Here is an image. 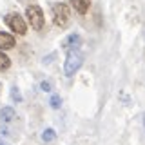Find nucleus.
Returning a JSON list of instances; mask_svg holds the SVG:
<instances>
[{"mask_svg": "<svg viewBox=\"0 0 145 145\" xmlns=\"http://www.w3.org/2000/svg\"><path fill=\"white\" fill-rule=\"evenodd\" d=\"M6 24L11 27V31H15L18 35H25L27 33V25H25L24 18L18 15V13H9L6 16Z\"/></svg>", "mask_w": 145, "mask_h": 145, "instance_id": "obj_4", "label": "nucleus"}, {"mask_svg": "<svg viewBox=\"0 0 145 145\" xmlns=\"http://www.w3.org/2000/svg\"><path fill=\"white\" fill-rule=\"evenodd\" d=\"M13 118H15V109L13 107H4L0 111V121L9 123V121H13Z\"/></svg>", "mask_w": 145, "mask_h": 145, "instance_id": "obj_8", "label": "nucleus"}, {"mask_svg": "<svg viewBox=\"0 0 145 145\" xmlns=\"http://www.w3.org/2000/svg\"><path fill=\"white\" fill-rule=\"evenodd\" d=\"M40 89H42L44 91V93H51V91H53V84H51V82H42V84H40Z\"/></svg>", "mask_w": 145, "mask_h": 145, "instance_id": "obj_12", "label": "nucleus"}, {"mask_svg": "<svg viewBox=\"0 0 145 145\" xmlns=\"http://www.w3.org/2000/svg\"><path fill=\"white\" fill-rule=\"evenodd\" d=\"M25 16H27V20H29L33 29H36V31L44 29V13L36 4H31V6L25 7Z\"/></svg>", "mask_w": 145, "mask_h": 145, "instance_id": "obj_2", "label": "nucleus"}, {"mask_svg": "<svg viewBox=\"0 0 145 145\" xmlns=\"http://www.w3.org/2000/svg\"><path fill=\"white\" fill-rule=\"evenodd\" d=\"M11 47H15V36L0 31V49L4 51V49H11Z\"/></svg>", "mask_w": 145, "mask_h": 145, "instance_id": "obj_5", "label": "nucleus"}, {"mask_svg": "<svg viewBox=\"0 0 145 145\" xmlns=\"http://www.w3.org/2000/svg\"><path fill=\"white\" fill-rule=\"evenodd\" d=\"M82 44V38H80V35H69L65 40H63V47L65 49H71V47H74V49H78V45Z\"/></svg>", "mask_w": 145, "mask_h": 145, "instance_id": "obj_6", "label": "nucleus"}, {"mask_svg": "<svg viewBox=\"0 0 145 145\" xmlns=\"http://www.w3.org/2000/svg\"><path fill=\"white\" fill-rule=\"evenodd\" d=\"M143 129H145V112H143Z\"/></svg>", "mask_w": 145, "mask_h": 145, "instance_id": "obj_14", "label": "nucleus"}, {"mask_svg": "<svg viewBox=\"0 0 145 145\" xmlns=\"http://www.w3.org/2000/svg\"><path fill=\"white\" fill-rule=\"evenodd\" d=\"M0 145H4V143H0Z\"/></svg>", "mask_w": 145, "mask_h": 145, "instance_id": "obj_15", "label": "nucleus"}, {"mask_svg": "<svg viewBox=\"0 0 145 145\" xmlns=\"http://www.w3.org/2000/svg\"><path fill=\"white\" fill-rule=\"evenodd\" d=\"M72 7L80 13V15H85L89 11V6H91V0H71Z\"/></svg>", "mask_w": 145, "mask_h": 145, "instance_id": "obj_7", "label": "nucleus"}, {"mask_svg": "<svg viewBox=\"0 0 145 145\" xmlns=\"http://www.w3.org/2000/svg\"><path fill=\"white\" fill-rule=\"evenodd\" d=\"M9 65H11V60H9V56H7V54H4V53H0V71L7 69Z\"/></svg>", "mask_w": 145, "mask_h": 145, "instance_id": "obj_10", "label": "nucleus"}, {"mask_svg": "<svg viewBox=\"0 0 145 145\" xmlns=\"http://www.w3.org/2000/svg\"><path fill=\"white\" fill-rule=\"evenodd\" d=\"M11 98L16 100V102H22V94H20V91H18V87H13L11 89Z\"/></svg>", "mask_w": 145, "mask_h": 145, "instance_id": "obj_13", "label": "nucleus"}, {"mask_svg": "<svg viewBox=\"0 0 145 145\" xmlns=\"http://www.w3.org/2000/svg\"><path fill=\"white\" fill-rule=\"evenodd\" d=\"M71 20V13H69V7L65 6V4H54L53 6V22L54 25L58 27H67Z\"/></svg>", "mask_w": 145, "mask_h": 145, "instance_id": "obj_3", "label": "nucleus"}, {"mask_svg": "<svg viewBox=\"0 0 145 145\" xmlns=\"http://www.w3.org/2000/svg\"><path fill=\"white\" fill-rule=\"evenodd\" d=\"M84 65V54L78 49H67V56L65 63H63V72L65 76H74V72H78V69Z\"/></svg>", "mask_w": 145, "mask_h": 145, "instance_id": "obj_1", "label": "nucleus"}, {"mask_svg": "<svg viewBox=\"0 0 145 145\" xmlns=\"http://www.w3.org/2000/svg\"><path fill=\"white\" fill-rule=\"evenodd\" d=\"M49 103H51L53 109H60V105H62V98L58 96V94H53L51 100H49Z\"/></svg>", "mask_w": 145, "mask_h": 145, "instance_id": "obj_11", "label": "nucleus"}, {"mask_svg": "<svg viewBox=\"0 0 145 145\" xmlns=\"http://www.w3.org/2000/svg\"><path fill=\"white\" fill-rule=\"evenodd\" d=\"M54 138H56V133H54V129H45L44 133H42V140H44L45 143L53 142Z\"/></svg>", "mask_w": 145, "mask_h": 145, "instance_id": "obj_9", "label": "nucleus"}]
</instances>
